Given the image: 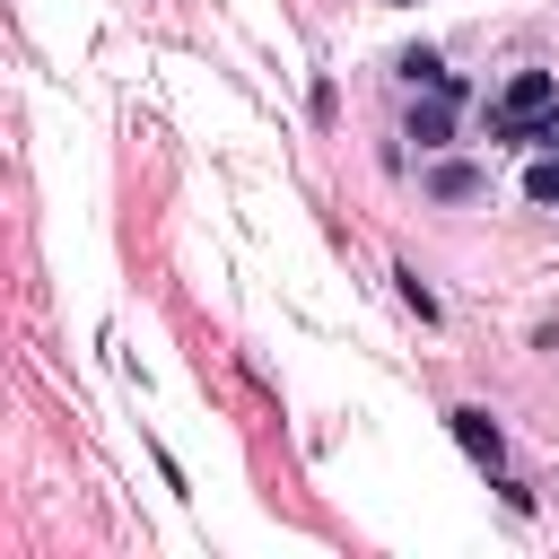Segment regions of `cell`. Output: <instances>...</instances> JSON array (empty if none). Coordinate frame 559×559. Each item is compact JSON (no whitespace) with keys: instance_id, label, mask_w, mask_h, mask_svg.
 Wrapping results in <instances>:
<instances>
[{"instance_id":"52a82bcc","label":"cell","mask_w":559,"mask_h":559,"mask_svg":"<svg viewBox=\"0 0 559 559\" xmlns=\"http://www.w3.org/2000/svg\"><path fill=\"white\" fill-rule=\"evenodd\" d=\"M542 148H550V157H559V114H550V122H542Z\"/></svg>"},{"instance_id":"7a4b0ae2","label":"cell","mask_w":559,"mask_h":559,"mask_svg":"<svg viewBox=\"0 0 559 559\" xmlns=\"http://www.w3.org/2000/svg\"><path fill=\"white\" fill-rule=\"evenodd\" d=\"M445 428H454V445L480 463V472H498L507 463V437H498V419L480 411V402H463V411H445Z\"/></svg>"},{"instance_id":"8992f818","label":"cell","mask_w":559,"mask_h":559,"mask_svg":"<svg viewBox=\"0 0 559 559\" xmlns=\"http://www.w3.org/2000/svg\"><path fill=\"white\" fill-rule=\"evenodd\" d=\"M524 192H533V201H542V210H559V157H542V166H533V175H524Z\"/></svg>"},{"instance_id":"277c9868","label":"cell","mask_w":559,"mask_h":559,"mask_svg":"<svg viewBox=\"0 0 559 559\" xmlns=\"http://www.w3.org/2000/svg\"><path fill=\"white\" fill-rule=\"evenodd\" d=\"M428 192H437V201H480V192H489V175H480V166H463V157H437V166H428Z\"/></svg>"},{"instance_id":"5b68a950","label":"cell","mask_w":559,"mask_h":559,"mask_svg":"<svg viewBox=\"0 0 559 559\" xmlns=\"http://www.w3.org/2000/svg\"><path fill=\"white\" fill-rule=\"evenodd\" d=\"M393 280H402V306H411V314H419V323H437V288H428V280H419V271H393Z\"/></svg>"},{"instance_id":"3957f363","label":"cell","mask_w":559,"mask_h":559,"mask_svg":"<svg viewBox=\"0 0 559 559\" xmlns=\"http://www.w3.org/2000/svg\"><path fill=\"white\" fill-rule=\"evenodd\" d=\"M402 140H419V148H437V140H454V87H428V96L411 105V122H402Z\"/></svg>"},{"instance_id":"6da1fadb","label":"cell","mask_w":559,"mask_h":559,"mask_svg":"<svg viewBox=\"0 0 559 559\" xmlns=\"http://www.w3.org/2000/svg\"><path fill=\"white\" fill-rule=\"evenodd\" d=\"M550 114H559V79H550V70H515V79L498 87V105H489V131H498V140H542Z\"/></svg>"}]
</instances>
